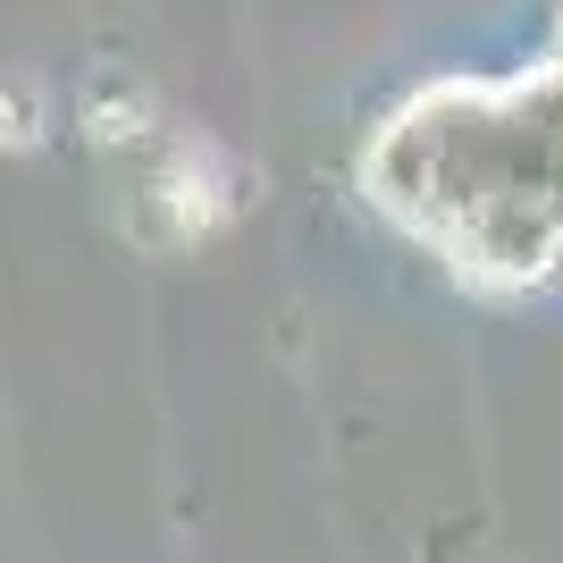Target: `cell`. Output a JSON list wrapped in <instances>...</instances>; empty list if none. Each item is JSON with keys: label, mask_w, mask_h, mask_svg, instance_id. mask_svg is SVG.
<instances>
[{"label": "cell", "mask_w": 563, "mask_h": 563, "mask_svg": "<svg viewBox=\"0 0 563 563\" xmlns=\"http://www.w3.org/2000/svg\"><path fill=\"white\" fill-rule=\"evenodd\" d=\"M51 126V93L34 76H0V152H34Z\"/></svg>", "instance_id": "cell-4"}, {"label": "cell", "mask_w": 563, "mask_h": 563, "mask_svg": "<svg viewBox=\"0 0 563 563\" xmlns=\"http://www.w3.org/2000/svg\"><path fill=\"white\" fill-rule=\"evenodd\" d=\"M228 177H219V161L194 143V152H177V161L152 177V186L135 194V244H152V253H177V244H194V235H211L219 219H228Z\"/></svg>", "instance_id": "cell-2"}, {"label": "cell", "mask_w": 563, "mask_h": 563, "mask_svg": "<svg viewBox=\"0 0 563 563\" xmlns=\"http://www.w3.org/2000/svg\"><path fill=\"white\" fill-rule=\"evenodd\" d=\"M76 118H85V135L93 143H143L152 135V93H143V76H126L118 59H101L93 76H85V101H76Z\"/></svg>", "instance_id": "cell-3"}, {"label": "cell", "mask_w": 563, "mask_h": 563, "mask_svg": "<svg viewBox=\"0 0 563 563\" xmlns=\"http://www.w3.org/2000/svg\"><path fill=\"white\" fill-rule=\"evenodd\" d=\"M378 194L471 269H547L563 244V76L521 93H429L378 143Z\"/></svg>", "instance_id": "cell-1"}]
</instances>
